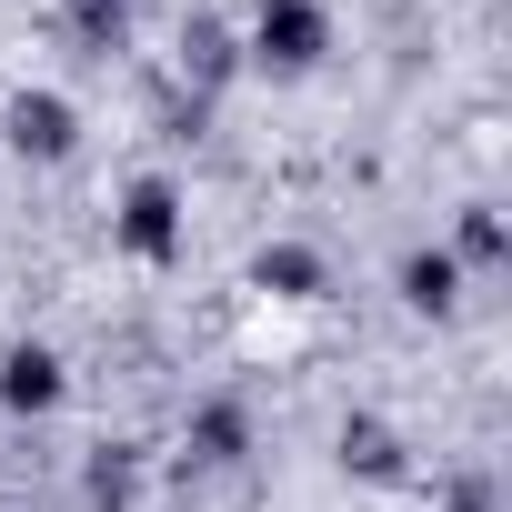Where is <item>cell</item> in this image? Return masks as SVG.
I'll return each mask as SVG.
<instances>
[{"instance_id":"1","label":"cell","mask_w":512,"mask_h":512,"mask_svg":"<svg viewBox=\"0 0 512 512\" xmlns=\"http://www.w3.org/2000/svg\"><path fill=\"white\" fill-rule=\"evenodd\" d=\"M322 51H332V11L322 0H251V61L262 71L302 81V71H322Z\"/></svg>"},{"instance_id":"2","label":"cell","mask_w":512,"mask_h":512,"mask_svg":"<svg viewBox=\"0 0 512 512\" xmlns=\"http://www.w3.org/2000/svg\"><path fill=\"white\" fill-rule=\"evenodd\" d=\"M0 131H11V151H21V161H71V151H81V111H71L61 91H11Z\"/></svg>"},{"instance_id":"3","label":"cell","mask_w":512,"mask_h":512,"mask_svg":"<svg viewBox=\"0 0 512 512\" xmlns=\"http://www.w3.org/2000/svg\"><path fill=\"white\" fill-rule=\"evenodd\" d=\"M61 392H71V372L51 342H0V412L41 422V412H61Z\"/></svg>"},{"instance_id":"4","label":"cell","mask_w":512,"mask_h":512,"mask_svg":"<svg viewBox=\"0 0 512 512\" xmlns=\"http://www.w3.org/2000/svg\"><path fill=\"white\" fill-rule=\"evenodd\" d=\"M121 251H131V262H171V251H181V191L161 171L121 191Z\"/></svg>"},{"instance_id":"5","label":"cell","mask_w":512,"mask_h":512,"mask_svg":"<svg viewBox=\"0 0 512 512\" xmlns=\"http://www.w3.org/2000/svg\"><path fill=\"white\" fill-rule=\"evenodd\" d=\"M322 282H332V262H322V251H302V241L251 251V292H272V302H322Z\"/></svg>"},{"instance_id":"6","label":"cell","mask_w":512,"mask_h":512,"mask_svg":"<svg viewBox=\"0 0 512 512\" xmlns=\"http://www.w3.org/2000/svg\"><path fill=\"white\" fill-rule=\"evenodd\" d=\"M181 452H191L201 472H231V462L251 452V412H241V402H201L191 432H181Z\"/></svg>"},{"instance_id":"7","label":"cell","mask_w":512,"mask_h":512,"mask_svg":"<svg viewBox=\"0 0 512 512\" xmlns=\"http://www.w3.org/2000/svg\"><path fill=\"white\" fill-rule=\"evenodd\" d=\"M402 302H412V312H432V322H442V312H462V262H452L442 241L402 251Z\"/></svg>"},{"instance_id":"8","label":"cell","mask_w":512,"mask_h":512,"mask_svg":"<svg viewBox=\"0 0 512 512\" xmlns=\"http://www.w3.org/2000/svg\"><path fill=\"white\" fill-rule=\"evenodd\" d=\"M342 462H352V472H372V482H402V442H392L372 412H352V422H342Z\"/></svg>"},{"instance_id":"9","label":"cell","mask_w":512,"mask_h":512,"mask_svg":"<svg viewBox=\"0 0 512 512\" xmlns=\"http://www.w3.org/2000/svg\"><path fill=\"white\" fill-rule=\"evenodd\" d=\"M81 492H91L101 512H121V502L141 492V452H131V442H101V452H91V482H81Z\"/></svg>"},{"instance_id":"10","label":"cell","mask_w":512,"mask_h":512,"mask_svg":"<svg viewBox=\"0 0 512 512\" xmlns=\"http://www.w3.org/2000/svg\"><path fill=\"white\" fill-rule=\"evenodd\" d=\"M71 31H81L91 51H121V31H131V0H71Z\"/></svg>"},{"instance_id":"11","label":"cell","mask_w":512,"mask_h":512,"mask_svg":"<svg viewBox=\"0 0 512 512\" xmlns=\"http://www.w3.org/2000/svg\"><path fill=\"white\" fill-rule=\"evenodd\" d=\"M181 61H191L201 81H221V71H231V31H221V21H191V31H181Z\"/></svg>"},{"instance_id":"12","label":"cell","mask_w":512,"mask_h":512,"mask_svg":"<svg viewBox=\"0 0 512 512\" xmlns=\"http://www.w3.org/2000/svg\"><path fill=\"white\" fill-rule=\"evenodd\" d=\"M452 262H482V272L502 262V221H492V211H472V221H462V251H452Z\"/></svg>"},{"instance_id":"13","label":"cell","mask_w":512,"mask_h":512,"mask_svg":"<svg viewBox=\"0 0 512 512\" xmlns=\"http://www.w3.org/2000/svg\"><path fill=\"white\" fill-rule=\"evenodd\" d=\"M452 512H492V492H482V482H462V492H452Z\"/></svg>"}]
</instances>
